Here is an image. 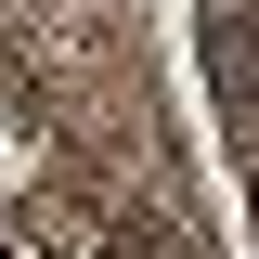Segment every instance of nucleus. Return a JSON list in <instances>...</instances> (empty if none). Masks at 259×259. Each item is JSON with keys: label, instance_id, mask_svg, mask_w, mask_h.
Instances as JSON below:
<instances>
[{"label": "nucleus", "instance_id": "nucleus-1", "mask_svg": "<svg viewBox=\"0 0 259 259\" xmlns=\"http://www.w3.org/2000/svg\"><path fill=\"white\" fill-rule=\"evenodd\" d=\"M0 259H13V246H0Z\"/></svg>", "mask_w": 259, "mask_h": 259}]
</instances>
